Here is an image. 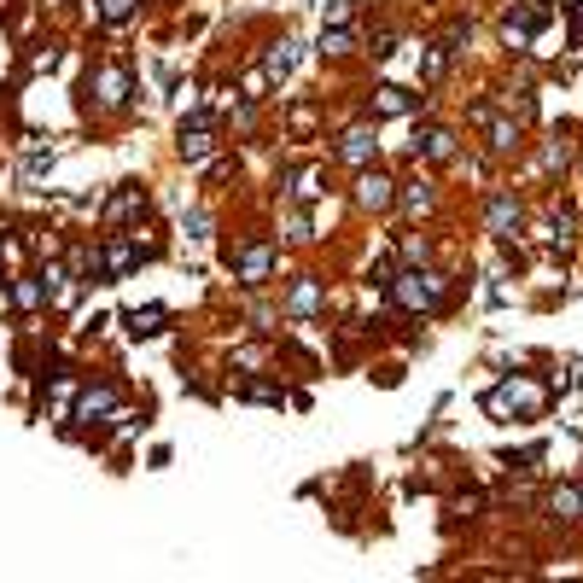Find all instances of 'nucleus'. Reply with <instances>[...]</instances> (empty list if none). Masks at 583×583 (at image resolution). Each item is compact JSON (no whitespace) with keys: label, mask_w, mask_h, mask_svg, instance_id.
<instances>
[{"label":"nucleus","mask_w":583,"mask_h":583,"mask_svg":"<svg viewBox=\"0 0 583 583\" xmlns=\"http://www.w3.org/2000/svg\"><path fill=\"white\" fill-rule=\"evenodd\" d=\"M549 519H560V525H578V519H583V490H572V484L549 490Z\"/></svg>","instance_id":"nucleus-6"},{"label":"nucleus","mask_w":583,"mask_h":583,"mask_svg":"<svg viewBox=\"0 0 583 583\" xmlns=\"http://www.w3.org/2000/svg\"><path fill=\"white\" fill-rule=\"evenodd\" d=\"M403 205H409L414 216H426V210H432V187H426V181H420V187H409V193H403Z\"/></svg>","instance_id":"nucleus-22"},{"label":"nucleus","mask_w":583,"mask_h":583,"mask_svg":"<svg viewBox=\"0 0 583 583\" xmlns=\"http://www.w3.org/2000/svg\"><path fill=\"white\" fill-rule=\"evenodd\" d=\"M129 100V76L123 70H100V105H123Z\"/></svg>","instance_id":"nucleus-14"},{"label":"nucleus","mask_w":583,"mask_h":583,"mask_svg":"<svg viewBox=\"0 0 583 583\" xmlns=\"http://www.w3.org/2000/svg\"><path fill=\"white\" fill-rule=\"evenodd\" d=\"M374 111H379V117H403V111H414V94H403V88H379Z\"/></svg>","instance_id":"nucleus-13"},{"label":"nucleus","mask_w":583,"mask_h":583,"mask_svg":"<svg viewBox=\"0 0 583 583\" xmlns=\"http://www.w3.org/2000/svg\"><path fill=\"white\" fill-rule=\"evenodd\" d=\"M135 257H140V251L129 240H111V245H105V275H129V269H135Z\"/></svg>","instance_id":"nucleus-11"},{"label":"nucleus","mask_w":583,"mask_h":583,"mask_svg":"<svg viewBox=\"0 0 583 583\" xmlns=\"http://www.w3.org/2000/svg\"><path fill=\"white\" fill-rule=\"evenodd\" d=\"M543 24H549V6L531 0V6H519V12L502 18V35H508V47H531V35L543 30Z\"/></svg>","instance_id":"nucleus-3"},{"label":"nucleus","mask_w":583,"mask_h":583,"mask_svg":"<svg viewBox=\"0 0 583 583\" xmlns=\"http://www.w3.org/2000/svg\"><path fill=\"white\" fill-rule=\"evenodd\" d=\"M292 65H298V41H292V35H286V41H275V53H269V76H292Z\"/></svg>","instance_id":"nucleus-15"},{"label":"nucleus","mask_w":583,"mask_h":583,"mask_svg":"<svg viewBox=\"0 0 583 583\" xmlns=\"http://www.w3.org/2000/svg\"><path fill=\"white\" fill-rule=\"evenodd\" d=\"M292 199H298V205L321 199V175H315V170H298V175H292Z\"/></svg>","instance_id":"nucleus-18"},{"label":"nucleus","mask_w":583,"mask_h":583,"mask_svg":"<svg viewBox=\"0 0 583 583\" xmlns=\"http://www.w3.org/2000/svg\"><path fill=\"white\" fill-rule=\"evenodd\" d=\"M543 409V391L537 385H525V379H508V385H496L490 397H484V414H537Z\"/></svg>","instance_id":"nucleus-2"},{"label":"nucleus","mask_w":583,"mask_h":583,"mask_svg":"<svg viewBox=\"0 0 583 583\" xmlns=\"http://www.w3.org/2000/svg\"><path fill=\"white\" fill-rule=\"evenodd\" d=\"M391 292H397V304L403 309H432L444 298V280L432 275V269H403V275L391 280Z\"/></svg>","instance_id":"nucleus-1"},{"label":"nucleus","mask_w":583,"mask_h":583,"mask_svg":"<svg viewBox=\"0 0 583 583\" xmlns=\"http://www.w3.org/2000/svg\"><path fill=\"white\" fill-rule=\"evenodd\" d=\"M140 210H146V193H140V187H123V193L111 199V222H123V216H140Z\"/></svg>","instance_id":"nucleus-17"},{"label":"nucleus","mask_w":583,"mask_h":583,"mask_svg":"<svg viewBox=\"0 0 583 583\" xmlns=\"http://www.w3.org/2000/svg\"><path fill=\"white\" fill-rule=\"evenodd\" d=\"M572 35H583V6H572Z\"/></svg>","instance_id":"nucleus-26"},{"label":"nucleus","mask_w":583,"mask_h":583,"mask_svg":"<svg viewBox=\"0 0 583 583\" xmlns=\"http://www.w3.org/2000/svg\"><path fill=\"white\" fill-rule=\"evenodd\" d=\"M12 298H18V309H35V304H41V286H18Z\"/></svg>","instance_id":"nucleus-25"},{"label":"nucleus","mask_w":583,"mask_h":583,"mask_svg":"<svg viewBox=\"0 0 583 583\" xmlns=\"http://www.w3.org/2000/svg\"><path fill=\"white\" fill-rule=\"evenodd\" d=\"M490 146H496V152H514L519 129H514V123H490Z\"/></svg>","instance_id":"nucleus-21"},{"label":"nucleus","mask_w":583,"mask_h":583,"mask_svg":"<svg viewBox=\"0 0 583 583\" xmlns=\"http://www.w3.org/2000/svg\"><path fill=\"white\" fill-rule=\"evenodd\" d=\"M356 205H362V210H385V205H391V181L368 170L362 181H356Z\"/></svg>","instance_id":"nucleus-7"},{"label":"nucleus","mask_w":583,"mask_h":583,"mask_svg":"<svg viewBox=\"0 0 583 583\" xmlns=\"http://www.w3.org/2000/svg\"><path fill=\"white\" fill-rule=\"evenodd\" d=\"M117 409V391L111 385H94V391H82V403H76V420H100V414Z\"/></svg>","instance_id":"nucleus-9"},{"label":"nucleus","mask_w":583,"mask_h":583,"mask_svg":"<svg viewBox=\"0 0 583 583\" xmlns=\"http://www.w3.org/2000/svg\"><path fill=\"white\" fill-rule=\"evenodd\" d=\"M210 146H216V135H210V117H205V111H199V117H187V123H181V152L199 164V158H210Z\"/></svg>","instance_id":"nucleus-5"},{"label":"nucleus","mask_w":583,"mask_h":583,"mask_svg":"<svg viewBox=\"0 0 583 583\" xmlns=\"http://www.w3.org/2000/svg\"><path fill=\"white\" fill-rule=\"evenodd\" d=\"M339 158H344V164H356V170H362V164L374 158V135H368V129H350V135L339 140Z\"/></svg>","instance_id":"nucleus-10"},{"label":"nucleus","mask_w":583,"mask_h":583,"mask_svg":"<svg viewBox=\"0 0 583 583\" xmlns=\"http://www.w3.org/2000/svg\"><path fill=\"white\" fill-rule=\"evenodd\" d=\"M129 12H135V0H100V18H105V24H123Z\"/></svg>","instance_id":"nucleus-23"},{"label":"nucleus","mask_w":583,"mask_h":583,"mask_svg":"<svg viewBox=\"0 0 583 583\" xmlns=\"http://www.w3.org/2000/svg\"><path fill=\"white\" fill-rule=\"evenodd\" d=\"M414 152H426V158H438V164H444L449 152H455V135H449V129H426V135L414 140Z\"/></svg>","instance_id":"nucleus-12"},{"label":"nucleus","mask_w":583,"mask_h":583,"mask_svg":"<svg viewBox=\"0 0 583 583\" xmlns=\"http://www.w3.org/2000/svg\"><path fill=\"white\" fill-rule=\"evenodd\" d=\"M315 309H321V286H315V280H304V286L292 292V315H315Z\"/></svg>","instance_id":"nucleus-19"},{"label":"nucleus","mask_w":583,"mask_h":583,"mask_svg":"<svg viewBox=\"0 0 583 583\" xmlns=\"http://www.w3.org/2000/svg\"><path fill=\"white\" fill-rule=\"evenodd\" d=\"M240 397H245V403H280V391H275V385H245Z\"/></svg>","instance_id":"nucleus-24"},{"label":"nucleus","mask_w":583,"mask_h":583,"mask_svg":"<svg viewBox=\"0 0 583 583\" xmlns=\"http://www.w3.org/2000/svg\"><path fill=\"white\" fill-rule=\"evenodd\" d=\"M269 269H275V245H269V240H257V245H245V251H240V280H245V286L269 280Z\"/></svg>","instance_id":"nucleus-4"},{"label":"nucleus","mask_w":583,"mask_h":583,"mask_svg":"<svg viewBox=\"0 0 583 583\" xmlns=\"http://www.w3.org/2000/svg\"><path fill=\"white\" fill-rule=\"evenodd\" d=\"M514 228H519V205L502 193V199H490V234L496 240H514Z\"/></svg>","instance_id":"nucleus-8"},{"label":"nucleus","mask_w":583,"mask_h":583,"mask_svg":"<svg viewBox=\"0 0 583 583\" xmlns=\"http://www.w3.org/2000/svg\"><path fill=\"white\" fill-rule=\"evenodd\" d=\"M350 47H356V35H350V30H327V35H321V53H333V59L350 53Z\"/></svg>","instance_id":"nucleus-20"},{"label":"nucleus","mask_w":583,"mask_h":583,"mask_svg":"<svg viewBox=\"0 0 583 583\" xmlns=\"http://www.w3.org/2000/svg\"><path fill=\"white\" fill-rule=\"evenodd\" d=\"M158 327H164V309L158 304L152 309H129V333H135V339H152Z\"/></svg>","instance_id":"nucleus-16"}]
</instances>
